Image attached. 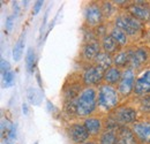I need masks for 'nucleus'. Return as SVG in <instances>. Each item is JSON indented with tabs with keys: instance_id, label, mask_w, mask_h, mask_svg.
Returning <instances> with one entry per match:
<instances>
[{
	"instance_id": "ddd939ff",
	"label": "nucleus",
	"mask_w": 150,
	"mask_h": 144,
	"mask_svg": "<svg viewBox=\"0 0 150 144\" xmlns=\"http://www.w3.org/2000/svg\"><path fill=\"white\" fill-rule=\"evenodd\" d=\"M129 56H131L129 68H137V67H141L143 64L147 62L149 55H148V52L144 47H140L135 51H131Z\"/></svg>"
},
{
	"instance_id": "a878e982",
	"label": "nucleus",
	"mask_w": 150,
	"mask_h": 144,
	"mask_svg": "<svg viewBox=\"0 0 150 144\" xmlns=\"http://www.w3.org/2000/svg\"><path fill=\"white\" fill-rule=\"evenodd\" d=\"M100 7H102V11H103L104 16L110 18V16H111V14H113V12H114V9H113L112 4H111V2H105V4H103Z\"/></svg>"
},
{
	"instance_id": "f257e3e1",
	"label": "nucleus",
	"mask_w": 150,
	"mask_h": 144,
	"mask_svg": "<svg viewBox=\"0 0 150 144\" xmlns=\"http://www.w3.org/2000/svg\"><path fill=\"white\" fill-rule=\"evenodd\" d=\"M97 92L93 87H86L76 99L75 114L77 116L88 118L97 107Z\"/></svg>"
},
{
	"instance_id": "6e6552de",
	"label": "nucleus",
	"mask_w": 150,
	"mask_h": 144,
	"mask_svg": "<svg viewBox=\"0 0 150 144\" xmlns=\"http://www.w3.org/2000/svg\"><path fill=\"white\" fill-rule=\"evenodd\" d=\"M84 18H86V23L88 27H99L104 18L102 7L96 4H90L86 8Z\"/></svg>"
},
{
	"instance_id": "473e14b6",
	"label": "nucleus",
	"mask_w": 150,
	"mask_h": 144,
	"mask_svg": "<svg viewBox=\"0 0 150 144\" xmlns=\"http://www.w3.org/2000/svg\"><path fill=\"white\" fill-rule=\"evenodd\" d=\"M149 18H150V16H149Z\"/></svg>"
},
{
	"instance_id": "423d86ee",
	"label": "nucleus",
	"mask_w": 150,
	"mask_h": 144,
	"mask_svg": "<svg viewBox=\"0 0 150 144\" xmlns=\"http://www.w3.org/2000/svg\"><path fill=\"white\" fill-rule=\"evenodd\" d=\"M137 118V112L135 108L131 106H121V107H117V109L113 112V120L115 124L126 126L135 122Z\"/></svg>"
},
{
	"instance_id": "f03ea898",
	"label": "nucleus",
	"mask_w": 150,
	"mask_h": 144,
	"mask_svg": "<svg viewBox=\"0 0 150 144\" xmlns=\"http://www.w3.org/2000/svg\"><path fill=\"white\" fill-rule=\"evenodd\" d=\"M97 100L98 105L105 111L114 109L119 104V92L113 85L103 83L98 88Z\"/></svg>"
},
{
	"instance_id": "2f4dec72",
	"label": "nucleus",
	"mask_w": 150,
	"mask_h": 144,
	"mask_svg": "<svg viewBox=\"0 0 150 144\" xmlns=\"http://www.w3.org/2000/svg\"><path fill=\"white\" fill-rule=\"evenodd\" d=\"M84 144H98V143H96L95 141H88V142H86Z\"/></svg>"
},
{
	"instance_id": "a211bd4d",
	"label": "nucleus",
	"mask_w": 150,
	"mask_h": 144,
	"mask_svg": "<svg viewBox=\"0 0 150 144\" xmlns=\"http://www.w3.org/2000/svg\"><path fill=\"white\" fill-rule=\"evenodd\" d=\"M117 134L118 129L109 127L103 130V133L98 137V144H115L117 143Z\"/></svg>"
},
{
	"instance_id": "1a4fd4ad",
	"label": "nucleus",
	"mask_w": 150,
	"mask_h": 144,
	"mask_svg": "<svg viewBox=\"0 0 150 144\" xmlns=\"http://www.w3.org/2000/svg\"><path fill=\"white\" fill-rule=\"evenodd\" d=\"M67 133L69 138L75 144H84L90 138V134L88 133L87 128L81 124H72L67 128Z\"/></svg>"
},
{
	"instance_id": "f8f14e48",
	"label": "nucleus",
	"mask_w": 150,
	"mask_h": 144,
	"mask_svg": "<svg viewBox=\"0 0 150 144\" xmlns=\"http://www.w3.org/2000/svg\"><path fill=\"white\" fill-rule=\"evenodd\" d=\"M83 125L87 128L88 133L90 134V136L94 137H99V135L103 133V120L100 118H96V116H88L84 119Z\"/></svg>"
},
{
	"instance_id": "c85d7f7f",
	"label": "nucleus",
	"mask_w": 150,
	"mask_h": 144,
	"mask_svg": "<svg viewBox=\"0 0 150 144\" xmlns=\"http://www.w3.org/2000/svg\"><path fill=\"white\" fill-rule=\"evenodd\" d=\"M43 4H44V1H42V0H38V1L35 2L34 9H33V14H34V15H37L38 13L40 12V9H42V7H43Z\"/></svg>"
},
{
	"instance_id": "9d476101",
	"label": "nucleus",
	"mask_w": 150,
	"mask_h": 144,
	"mask_svg": "<svg viewBox=\"0 0 150 144\" xmlns=\"http://www.w3.org/2000/svg\"><path fill=\"white\" fill-rule=\"evenodd\" d=\"M134 93L137 96H147L150 93V69L143 72L136 78Z\"/></svg>"
},
{
	"instance_id": "2eb2a0df",
	"label": "nucleus",
	"mask_w": 150,
	"mask_h": 144,
	"mask_svg": "<svg viewBox=\"0 0 150 144\" xmlns=\"http://www.w3.org/2000/svg\"><path fill=\"white\" fill-rule=\"evenodd\" d=\"M121 76H122V71L115 66L110 67L109 69H106L104 73V83L106 84H110V85H115V84H119L120 80H121Z\"/></svg>"
},
{
	"instance_id": "4468645a",
	"label": "nucleus",
	"mask_w": 150,
	"mask_h": 144,
	"mask_svg": "<svg viewBox=\"0 0 150 144\" xmlns=\"http://www.w3.org/2000/svg\"><path fill=\"white\" fill-rule=\"evenodd\" d=\"M115 144H137V140L131 128L122 126L118 128Z\"/></svg>"
},
{
	"instance_id": "412c9836",
	"label": "nucleus",
	"mask_w": 150,
	"mask_h": 144,
	"mask_svg": "<svg viewBox=\"0 0 150 144\" xmlns=\"http://www.w3.org/2000/svg\"><path fill=\"white\" fill-rule=\"evenodd\" d=\"M110 35H111L113 39L119 44V46H125V45H127V43H128V35H127L126 32H124L122 30H120L119 28H117V27L112 28L111 31H110Z\"/></svg>"
},
{
	"instance_id": "393cba45",
	"label": "nucleus",
	"mask_w": 150,
	"mask_h": 144,
	"mask_svg": "<svg viewBox=\"0 0 150 144\" xmlns=\"http://www.w3.org/2000/svg\"><path fill=\"white\" fill-rule=\"evenodd\" d=\"M2 77V83H4V87L8 88V87H12L14 84V80H15V74L13 71L8 72L6 75L1 76Z\"/></svg>"
},
{
	"instance_id": "b1692460",
	"label": "nucleus",
	"mask_w": 150,
	"mask_h": 144,
	"mask_svg": "<svg viewBox=\"0 0 150 144\" xmlns=\"http://www.w3.org/2000/svg\"><path fill=\"white\" fill-rule=\"evenodd\" d=\"M27 97L29 99V102L31 104H35V105H38L40 103V95L35 88H29L28 91H27Z\"/></svg>"
},
{
	"instance_id": "9b49d317",
	"label": "nucleus",
	"mask_w": 150,
	"mask_h": 144,
	"mask_svg": "<svg viewBox=\"0 0 150 144\" xmlns=\"http://www.w3.org/2000/svg\"><path fill=\"white\" fill-rule=\"evenodd\" d=\"M132 130L137 140V142L142 144L150 143V124L149 122H136L132 127Z\"/></svg>"
},
{
	"instance_id": "0eeeda50",
	"label": "nucleus",
	"mask_w": 150,
	"mask_h": 144,
	"mask_svg": "<svg viewBox=\"0 0 150 144\" xmlns=\"http://www.w3.org/2000/svg\"><path fill=\"white\" fill-rule=\"evenodd\" d=\"M100 50H102V45H100L99 40H97L96 38L88 39L82 47L81 56L87 62H95L98 54L102 52Z\"/></svg>"
},
{
	"instance_id": "5701e85b",
	"label": "nucleus",
	"mask_w": 150,
	"mask_h": 144,
	"mask_svg": "<svg viewBox=\"0 0 150 144\" xmlns=\"http://www.w3.org/2000/svg\"><path fill=\"white\" fill-rule=\"evenodd\" d=\"M36 52L34 49H29L28 52H27V55H25V66H27V71L29 73L35 72V68H36Z\"/></svg>"
},
{
	"instance_id": "aec40b11",
	"label": "nucleus",
	"mask_w": 150,
	"mask_h": 144,
	"mask_svg": "<svg viewBox=\"0 0 150 144\" xmlns=\"http://www.w3.org/2000/svg\"><path fill=\"white\" fill-rule=\"evenodd\" d=\"M95 65L102 67L103 69H109L110 67L113 66V58L111 56V54L106 53L104 51H102L100 53L98 54V56L95 60Z\"/></svg>"
},
{
	"instance_id": "7c9ffc66",
	"label": "nucleus",
	"mask_w": 150,
	"mask_h": 144,
	"mask_svg": "<svg viewBox=\"0 0 150 144\" xmlns=\"http://www.w3.org/2000/svg\"><path fill=\"white\" fill-rule=\"evenodd\" d=\"M22 111H23V114H28L29 113V107H28V104L27 103H23L22 104Z\"/></svg>"
},
{
	"instance_id": "7ed1b4c3",
	"label": "nucleus",
	"mask_w": 150,
	"mask_h": 144,
	"mask_svg": "<svg viewBox=\"0 0 150 144\" xmlns=\"http://www.w3.org/2000/svg\"><path fill=\"white\" fill-rule=\"evenodd\" d=\"M114 27L119 28L120 30H122L124 32H126L128 36H135L137 35L141 29H142V24L141 21L134 18L129 14H122V15H118L114 20Z\"/></svg>"
},
{
	"instance_id": "4be33fe9",
	"label": "nucleus",
	"mask_w": 150,
	"mask_h": 144,
	"mask_svg": "<svg viewBox=\"0 0 150 144\" xmlns=\"http://www.w3.org/2000/svg\"><path fill=\"white\" fill-rule=\"evenodd\" d=\"M24 45H25V42H24V34H22L19 37L18 42L15 43L14 47H13V59L14 61H20L21 58H22V54L24 51Z\"/></svg>"
},
{
	"instance_id": "bb28decb",
	"label": "nucleus",
	"mask_w": 150,
	"mask_h": 144,
	"mask_svg": "<svg viewBox=\"0 0 150 144\" xmlns=\"http://www.w3.org/2000/svg\"><path fill=\"white\" fill-rule=\"evenodd\" d=\"M0 67H1V76L6 75L7 73L12 71V69H11V65H9V62H8L7 60H5V59H1Z\"/></svg>"
},
{
	"instance_id": "f3484780",
	"label": "nucleus",
	"mask_w": 150,
	"mask_h": 144,
	"mask_svg": "<svg viewBox=\"0 0 150 144\" xmlns=\"http://www.w3.org/2000/svg\"><path fill=\"white\" fill-rule=\"evenodd\" d=\"M100 45H102V50L104 52L109 54H117L119 51V44L112 38L111 35H104L100 39Z\"/></svg>"
},
{
	"instance_id": "20e7f679",
	"label": "nucleus",
	"mask_w": 150,
	"mask_h": 144,
	"mask_svg": "<svg viewBox=\"0 0 150 144\" xmlns=\"http://www.w3.org/2000/svg\"><path fill=\"white\" fill-rule=\"evenodd\" d=\"M135 72L133 68H126L122 72L121 80L118 84V92L122 97H128L132 92H134L135 85Z\"/></svg>"
},
{
	"instance_id": "dca6fc26",
	"label": "nucleus",
	"mask_w": 150,
	"mask_h": 144,
	"mask_svg": "<svg viewBox=\"0 0 150 144\" xmlns=\"http://www.w3.org/2000/svg\"><path fill=\"white\" fill-rule=\"evenodd\" d=\"M128 14L133 16L134 18L139 20V21H146L150 16V11L148 8H146L144 6L137 5V4H133L128 7Z\"/></svg>"
},
{
	"instance_id": "6ab92c4d",
	"label": "nucleus",
	"mask_w": 150,
	"mask_h": 144,
	"mask_svg": "<svg viewBox=\"0 0 150 144\" xmlns=\"http://www.w3.org/2000/svg\"><path fill=\"white\" fill-rule=\"evenodd\" d=\"M129 61H131L129 52H126V51H119L113 56V66L120 69L126 68V66H129Z\"/></svg>"
},
{
	"instance_id": "39448f33",
	"label": "nucleus",
	"mask_w": 150,
	"mask_h": 144,
	"mask_svg": "<svg viewBox=\"0 0 150 144\" xmlns=\"http://www.w3.org/2000/svg\"><path fill=\"white\" fill-rule=\"evenodd\" d=\"M104 73H105V69H103L102 67L97 65H93L88 67L82 75L83 84L87 87H94L98 84L100 85L102 81L104 80Z\"/></svg>"
},
{
	"instance_id": "cd10ccee",
	"label": "nucleus",
	"mask_w": 150,
	"mask_h": 144,
	"mask_svg": "<svg viewBox=\"0 0 150 144\" xmlns=\"http://www.w3.org/2000/svg\"><path fill=\"white\" fill-rule=\"evenodd\" d=\"M14 20H15V16H14V15H9L8 18H6V24H5V28H6V31H7V32H11V31L13 30Z\"/></svg>"
},
{
	"instance_id": "c756f323",
	"label": "nucleus",
	"mask_w": 150,
	"mask_h": 144,
	"mask_svg": "<svg viewBox=\"0 0 150 144\" xmlns=\"http://www.w3.org/2000/svg\"><path fill=\"white\" fill-rule=\"evenodd\" d=\"M142 107L146 108V109H149L150 108V96L146 97V98L142 100Z\"/></svg>"
}]
</instances>
